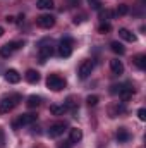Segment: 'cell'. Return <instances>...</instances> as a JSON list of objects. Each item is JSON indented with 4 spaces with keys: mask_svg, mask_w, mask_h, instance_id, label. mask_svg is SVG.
Segmentation results:
<instances>
[{
    "mask_svg": "<svg viewBox=\"0 0 146 148\" xmlns=\"http://www.w3.org/2000/svg\"><path fill=\"white\" fill-rule=\"evenodd\" d=\"M19 100H21L19 95H9V97L2 98V102H0V114H7V112H10L17 103H19Z\"/></svg>",
    "mask_w": 146,
    "mask_h": 148,
    "instance_id": "6da1fadb",
    "label": "cell"
},
{
    "mask_svg": "<svg viewBox=\"0 0 146 148\" xmlns=\"http://www.w3.org/2000/svg\"><path fill=\"white\" fill-rule=\"evenodd\" d=\"M46 86L52 90V91H60L62 88H65V79L59 74H50L46 77Z\"/></svg>",
    "mask_w": 146,
    "mask_h": 148,
    "instance_id": "7a4b0ae2",
    "label": "cell"
},
{
    "mask_svg": "<svg viewBox=\"0 0 146 148\" xmlns=\"http://www.w3.org/2000/svg\"><path fill=\"white\" fill-rule=\"evenodd\" d=\"M23 47H24V41H10V43H5L3 47H0V57L7 59V57H10L16 50L23 48Z\"/></svg>",
    "mask_w": 146,
    "mask_h": 148,
    "instance_id": "3957f363",
    "label": "cell"
},
{
    "mask_svg": "<svg viewBox=\"0 0 146 148\" xmlns=\"http://www.w3.org/2000/svg\"><path fill=\"white\" fill-rule=\"evenodd\" d=\"M38 115L36 114H23V115H19L14 122H12V127L14 129H17V127H23V126H29V124H33V122H36Z\"/></svg>",
    "mask_w": 146,
    "mask_h": 148,
    "instance_id": "277c9868",
    "label": "cell"
},
{
    "mask_svg": "<svg viewBox=\"0 0 146 148\" xmlns=\"http://www.w3.org/2000/svg\"><path fill=\"white\" fill-rule=\"evenodd\" d=\"M72 38H69V36H65V38H62L60 40V47H59V53L62 55V57H71L72 55Z\"/></svg>",
    "mask_w": 146,
    "mask_h": 148,
    "instance_id": "5b68a950",
    "label": "cell"
},
{
    "mask_svg": "<svg viewBox=\"0 0 146 148\" xmlns=\"http://www.w3.org/2000/svg\"><path fill=\"white\" fill-rule=\"evenodd\" d=\"M45 43H46V40H43V41L40 43V62H45L48 57L53 55V47H52V43H48V45H45Z\"/></svg>",
    "mask_w": 146,
    "mask_h": 148,
    "instance_id": "8992f818",
    "label": "cell"
},
{
    "mask_svg": "<svg viewBox=\"0 0 146 148\" xmlns=\"http://www.w3.org/2000/svg\"><path fill=\"white\" fill-rule=\"evenodd\" d=\"M93 69H95V62H93V60H84V62L79 66L77 74H79V77H81V79H86L89 74L93 73Z\"/></svg>",
    "mask_w": 146,
    "mask_h": 148,
    "instance_id": "52a82bcc",
    "label": "cell"
},
{
    "mask_svg": "<svg viewBox=\"0 0 146 148\" xmlns=\"http://www.w3.org/2000/svg\"><path fill=\"white\" fill-rule=\"evenodd\" d=\"M36 24L40 28H43V29H48V28H52L55 24V17L52 14H43V16H40L36 19Z\"/></svg>",
    "mask_w": 146,
    "mask_h": 148,
    "instance_id": "ba28073f",
    "label": "cell"
},
{
    "mask_svg": "<svg viewBox=\"0 0 146 148\" xmlns=\"http://www.w3.org/2000/svg\"><path fill=\"white\" fill-rule=\"evenodd\" d=\"M65 127H67L65 122H55V124L50 126V129H48V136H50V138H59V136L64 134Z\"/></svg>",
    "mask_w": 146,
    "mask_h": 148,
    "instance_id": "9c48e42d",
    "label": "cell"
},
{
    "mask_svg": "<svg viewBox=\"0 0 146 148\" xmlns=\"http://www.w3.org/2000/svg\"><path fill=\"white\" fill-rule=\"evenodd\" d=\"M132 95H134V88L131 84H122V90L119 91V97L122 98V102H127Z\"/></svg>",
    "mask_w": 146,
    "mask_h": 148,
    "instance_id": "30bf717a",
    "label": "cell"
},
{
    "mask_svg": "<svg viewBox=\"0 0 146 148\" xmlns=\"http://www.w3.org/2000/svg\"><path fill=\"white\" fill-rule=\"evenodd\" d=\"M5 79H7L10 84H17V83L21 81V74L17 73L16 69H9V71H5Z\"/></svg>",
    "mask_w": 146,
    "mask_h": 148,
    "instance_id": "8fae6325",
    "label": "cell"
},
{
    "mask_svg": "<svg viewBox=\"0 0 146 148\" xmlns=\"http://www.w3.org/2000/svg\"><path fill=\"white\" fill-rule=\"evenodd\" d=\"M110 69H112V73L115 74V76H120V74L124 73V64L119 59H112L110 60Z\"/></svg>",
    "mask_w": 146,
    "mask_h": 148,
    "instance_id": "7c38bea8",
    "label": "cell"
},
{
    "mask_svg": "<svg viewBox=\"0 0 146 148\" xmlns=\"http://www.w3.org/2000/svg\"><path fill=\"white\" fill-rule=\"evenodd\" d=\"M24 77H26V81L28 83H31V84H36L38 81H40V73L35 71V69H28L26 74H24Z\"/></svg>",
    "mask_w": 146,
    "mask_h": 148,
    "instance_id": "4fadbf2b",
    "label": "cell"
},
{
    "mask_svg": "<svg viewBox=\"0 0 146 148\" xmlns=\"http://www.w3.org/2000/svg\"><path fill=\"white\" fill-rule=\"evenodd\" d=\"M119 36L122 38V40H126V41H131V43H134L136 41V35L134 33H131L129 29H126V28H120L119 29Z\"/></svg>",
    "mask_w": 146,
    "mask_h": 148,
    "instance_id": "5bb4252c",
    "label": "cell"
},
{
    "mask_svg": "<svg viewBox=\"0 0 146 148\" xmlns=\"http://www.w3.org/2000/svg\"><path fill=\"white\" fill-rule=\"evenodd\" d=\"M129 140H131L129 131H127L126 127H119V131H117V141H119V143H126V141H129Z\"/></svg>",
    "mask_w": 146,
    "mask_h": 148,
    "instance_id": "9a60e30c",
    "label": "cell"
},
{
    "mask_svg": "<svg viewBox=\"0 0 146 148\" xmlns=\"http://www.w3.org/2000/svg\"><path fill=\"white\" fill-rule=\"evenodd\" d=\"M83 140V131L77 129V127H72L71 129V134H69V141L71 143H79Z\"/></svg>",
    "mask_w": 146,
    "mask_h": 148,
    "instance_id": "2e32d148",
    "label": "cell"
},
{
    "mask_svg": "<svg viewBox=\"0 0 146 148\" xmlns=\"http://www.w3.org/2000/svg\"><path fill=\"white\" fill-rule=\"evenodd\" d=\"M110 48H112V52L117 53V55H124V53H126V48H124V45H122L120 41H112V43H110Z\"/></svg>",
    "mask_w": 146,
    "mask_h": 148,
    "instance_id": "e0dca14e",
    "label": "cell"
},
{
    "mask_svg": "<svg viewBox=\"0 0 146 148\" xmlns=\"http://www.w3.org/2000/svg\"><path fill=\"white\" fill-rule=\"evenodd\" d=\"M40 103H41V98H40L38 95H31V97H28V100H26V105H28L29 109H36V107H40Z\"/></svg>",
    "mask_w": 146,
    "mask_h": 148,
    "instance_id": "ac0fdd59",
    "label": "cell"
},
{
    "mask_svg": "<svg viewBox=\"0 0 146 148\" xmlns=\"http://www.w3.org/2000/svg\"><path fill=\"white\" fill-rule=\"evenodd\" d=\"M134 64H136V67H138V69L145 71V69H146V55H145V53L136 55V57H134Z\"/></svg>",
    "mask_w": 146,
    "mask_h": 148,
    "instance_id": "d6986e66",
    "label": "cell"
},
{
    "mask_svg": "<svg viewBox=\"0 0 146 148\" xmlns=\"http://www.w3.org/2000/svg\"><path fill=\"white\" fill-rule=\"evenodd\" d=\"M115 16V12L113 10H110V9H100V19H102V23H108L110 19Z\"/></svg>",
    "mask_w": 146,
    "mask_h": 148,
    "instance_id": "ffe728a7",
    "label": "cell"
},
{
    "mask_svg": "<svg viewBox=\"0 0 146 148\" xmlns=\"http://www.w3.org/2000/svg\"><path fill=\"white\" fill-rule=\"evenodd\" d=\"M65 110H67V109H65L64 105H57V103L50 105V114H52V115H64Z\"/></svg>",
    "mask_w": 146,
    "mask_h": 148,
    "instance_id": "44dd1931",
    "label": "cell"
},
{
    "mask_svg": "<svg viewBox=\"0 0 146 148\" xmlns=\"http://www.w3.org/2000/svg\"><path fill=\"white\" fill-rule=\"evenodd\" d=\"M36 5L43 10H50V9H53V0H38Z\"/></svg>",
    "mask_w": 146,
    "mask_h": 148,
    "instance_id": "7402d4cb",
    "label": "cell"
},
{
    "mask_svg": "<svg viewBox=\"0 0 146 148\" xmlns=\"http://www.w3.org/2000/svg\"><path fill=\"white\" fill-rule=\"evenodd\" d=\"M127 12H129V5H126V3H120V5L117 7V10H115L117 16H126Z\"/></svg>",
    "mask_w": 146,
    "mask_h": 148,
    "instance_id": "603a6c76",
    "label": "cell"
},
{
    "mask_svg": "<svg viewBox=\"0 0 146 148\" xmlns=\"http://www.w3.org/2000/svg\"><path fill=\"white\" fill-rule=\"evenodd\" d=\"M98 31H100L102 35H107V33L112 31V24H110V23H102L100 28H98Z\"/></svg>",
    "mask_w": 146,
    "mask_h": 148,
    "instance_id": "cb8c5ba5",
    "label": "cell"
},
{
    "mask_svg": "<svg viewBox=\"0 0 146 148\" xmlns=\"http://www.w3.org/2000/svg\"><path fill=\"white\" fill-rule=\"evenodd\" d=\"M98 102H100V98H98L96 95H89V97L86 98V103H88L89 107H95V105H98Z\"/></svg>",
    "mask_w": 146,
    "mask_h": 148,
    "instance_id": "d4e9b609",
    "label": "cell"
},
{
    "mask_svg": "<svg viewBox=\"0 0 146 148\" xmlns=\"http://www.w3.org/2000/svg\"><path fill=\"white\" fill-rule=\"evenodd\" d=\"M65 109H72L76 110V102H74V97H67V100H65V105H64Z\"/></svg>",
    "mask_w": 146,
    "mask_h": 148,
    "instance_id": "484cf974",
    "label": "cell"
},
{
    "mask_svg": "<svg viewBox=\"0 0 146 148\" xmlns=\"http://www.w3.org/2000/svg\"><path fill=\"white\" fill-rule=\"evenodd\" d=\"M88 2H89L91 9H96V10H100V7H102V2H100V0H88Z\"/></svg>",
    "mask_w": 146,
    "mask_h": 148,
    "instance_id": "4316f807",
    "label": "cell"
},
{
    "mask_svg": "<svg viewBox=\"0 0 146 148\" xmlns=\"http://www.w3.org/2000/svg\"><path fill=\"white\" fill-rule=\"evenodd\" d=\"M138 117H139V121H146V109H139L138 110Z\"/></svg>",
    "mask_w": 146,
    "mask_h": 148,
    "instance_id": "83f0119b",
    "label": "cell"
},
{
    "mask_svg": "<svg viewBox=\"0 0 146 148\" xmlns=\"http://www.w3.org/2000/svg\"><path fill=\"white\" fill-rule=\"evenodd\" d=\"M120 90H122V84H113V86H112V90H110V93H113V95H115V93H119Z\"/></svg>",
    "mask_w": 146,
    "mask_h": 148,
    "instance_id": "f1b7e54d",
    "label": "cell"
},
{
    "mask_svg": "<svg viewBox=\"0 0 146 148\" xmlns=\"http://www.w3.org/2000/svg\"><path fill=\"white\" fill-rule=\"evenodd\" d=\"M5 21H7V23H10V24H12V23H16V19H14L12 16H7V17H5Z\"/></svg>",
    "mask_w": 146,
    "mask_h": 148,
    "instance_id": "f546056e",
    "label": "cell"
},
{
    "mask_svg": "<svg viewBox=\"0 0 146 148\" xmlns=\"http://www.w3.org/2000/svg\"><path fill=\"white\" fill-rule=\"evenodd\" d=\"M3 33H5V31H3V28L0 26V36H3Z\"/></svg>",
    "mask_w": 146,
    "mask_h": 148,
    "instance_id": "4dcf8cb0",
    "label": "cell"
},
{
    "mask_svg": "<svg viewBox=\"0 0 146 148\" xmlns=\"http://www.w3.org/2000/svg\"><path fill=\"white\" fill-rule=\"evenodd\" d=\"M60 148H69V145H67V143H65V145H62V147Z\"/></svg>",
    "mask_w": 146,
    "mask_h": 148,
    "instance_id": "1f68e13d",
    "label": "cell"
}]
</instances>
